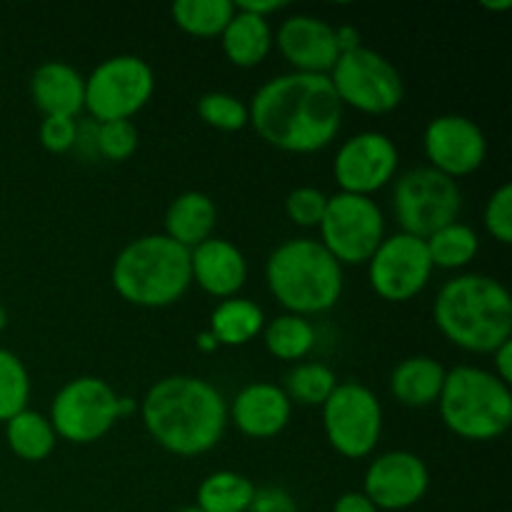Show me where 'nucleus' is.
Here are the masks:
<instances>
[{
    "label": "nucleus",
    "mask_w": 512,
    "mask_h": 512,
    "mask_svg": "<svg viewBox=\"0 0 512 512\" xmlns=\"http://www.w3.org/2000/svg\"><path fill=\"white\" fill-rule=\"evenodd\" d=\"M155 73L140 55H110L85 78V110L93 123L133 120L153 100Z\"/></svg>",
    "instance_id": "nucleus-10"
},
{
    "label": "nucleus",
    "mask_w": 512,
    "mask_h": 512,
    "mask_svg": "<svg viewBox=\"0 0 512 512\" xmlns=\"http://www.w3.org/2000/svg\"><path fill=\"white\" fill-rule=\"evenodd\" d=\"M5 443L13 450V455H18L25 463H43L53 455L58 435L48 415L25 408L5 423Z\"/></svg>",
    "instance_id": "nucleus-25"
},
{
    "label": "nucleus",
    "mask_w": 512,
    "mask_h": 512,
    "mask_svg": "<svg viewBox=\"0 0 512 512\" xmlns=\"http://www.w3.org/2000/svg\"><path fill=\"white\" fill-rule=\"evenodd\" d=\"M265 285L285 313L310 318L340 303L345 273L320 240L290 238L265 260Z\"/></svg>",
    "instance_id": "nucleus-4"
},
{
    "label": "nucleus",
    "mask_w": 512,
    "mask_h": 512,
    "mask_svg": "<svg viewBox=\"0 0 512 512\" xmlns=\"http://www.w3.org/2000/svg\"><path fill=\"white\" fill-rule=\"evenodd\" d=\"M433 323L465 353L490 355L512 338V298L498 278L460 273L433 300Z\"/></svg>",
    "instance_id": "nucleus-3"
},
{
    "label": "nucleus",
    "mask_w": 512,
    "mask_h": 512,
    "mask_svg": "<svg viewBox=\"0 0 512 512\" xmlns=\"http://www.w3.org/2000/svg\"><path fill=\"white\" fill-rule=\"evenodd\" d=\"M5 328H8V310H5V305L0 303V333H3Z\"/></svg>",
    "instance_id": "nucleus-45"
},
{
    "label": "nucleus",
    "mask_w": 512,
    "mask_h": 512,
    "mask_svg": "<svg viewBox=\"0 0 512 512\" xmlns=\"http://www.w3.org/2000/svg\"><path fill=\"white\" fill-rule=\"evenodd\" d=\"M220 45H223V55L228 58V63H233L235 68H258L260 63L268 60L275 45L273 25L270 20L235 8L233 18L220 33Z\"/></svg>",
    "instance_id": "nucleus-23"
},
{
    "label": "nucleus",
    "mask_w": 512,
    "mask_h": 512,
    "mask_svg": "<svg viewBox=\"0 0 512 512\" xmlns=\"http://www.w3.org/2000/svg\"><path fill=\"white\" fill-rule=\"evenodd\" d=\"M265 328V313L255 300L250 298H235L220 300L210 315V333L215 335L218 345H228V348H243V345L253 343L258 335H263Z\"/></svg>",
    "instance_id": "nucleus-24"
},
{
    "label": "nucleus",
    "mask_w": 512,
    "mask_h": 512,
    "mask_svg": "<svg viewBox=\"0 0 512 512\" xmlns=\"http://www.w3.org/2000/svg\"><path fill=\"white\" fill-rule=\"evenodd\" d=\"M445 365L430 355H410L400 360L388 378L390 395L405 408H430L438 405L445 383Z\"/></svg>",
    "instance_id": "nucleus-22"
},
{
    "label": "nucleus",
    "mask_w": 512,
    "mask_h": 512,
    "mask_svg": "<svg viewBox=\"0 0 512 512\" xmlns=\"http://www.w3.org/2000/svg\"><path fill=\"white\" fill-rule=\"evenodd\" d=\"M430 468L410 450H388L370 460L363 475V495L378 510H410L428 495Z\"/></svg>",
    "instance_id": "nucleus-16"
},
{
    "label": "nucleus",
    "mask_w": 512,
    "mask_h": 512,
    "mask_svg": "<svg viewBox=\"0 0 512 512\" xmlns=\"http://www.w3.org/2000/svg\"><path fill=\"white\" fill-rule=\"evenodd\" d=\"M245 512H298L293 495L283 488H260Z\"/></svg>",
    "instance_id": "nucleus-37"
},
{
    "label": "nucleus",
    "mask_w": 512,
    "mask_h": 512,
    "mask_svg": "<svg viewBox=\"0 0 512 512\" xmlns=\"http://www.w3.org/2000/svg\"><path fill=\"white\" fill-rule=\"evenodd\" d=\"M30 373L23 360L8 348H0V423H8L13 415L28 408Z\"/></svg>",
    "instance_id": "nucleus-31"
},
{
    "label": "nucleus",
    "mask_w": 512,
    "mask_h": 512,
    "mask_svg": "<svg viewBox=\"0 0 512 512\" xmlns=\"http://www.w3.org/2000/svg\"><path fill=\"white\" fill-rule=\"evenodd\" d=\"M335 40H338L340 55L350 53V50L360 48L363 45V38H360V30L355 25H338L335 28Z\"/></svg>",
    "instance_id": "nucleus-41"
},
{
    "label": "nucleus",
    "mask_w": 512,
    "mask_h": 512,
    "mask_svg": "<svg viewBox=\"0 0 512 512\" xmlns=\"http://www.w3.org/2000/svg\"><path fill=\"white\" fill-rule=\"evenodd\" d=\"M328 198L320 188L313 185H300V188L290 190L285 198V215L298 228H318L323 220L325 208H328Z\"/></svg>",
    "instance_id": "nucleus-34"
},
{
    "label": "nucleus",
    "mask_w": 512,
    "mask_h": 512,
    "mask_svg": "<svg viewBox=\"0 0 512 512\" xmlns=\"http://www.w3.org/2000/svg\"><path fill=\"white\" fill-rule=\"evenodd\" d=\"M135 410H138V403H135L133 398H128V395H120V398H118V413H120V420L128 418V415H133Z\"/></svg>",
    "instance_id": "nucleus-43"
},
{
    "label": "nucleus",
    "mask_w": 512,
    "mask_h": 512,
    "mask_svg": "<svg viewBox=\"0 0 512 512\" xmlns=\"http://www.w3.org/2000/svg\"><path fill=\"white\" fill-rule=\"evenodd\" d=\"M320 245L340 265H368L388 235V220L373 198L335 193L318 225Z\"/></svg>",
    "instance_id": "nucleus-11"
},
{
    "label": "nucleus",
    "mask_w": 512,
    "mask_h": 512,
    "mask_svg": "<svg viewBox=\"0 0 512 512\" xmlns=\"http://www.w3.org/2000/svg\"><path fill=\"white\" fill-rule=\"evenodd\" d=\"M233 13L230 0H178L170 8L173 23L193 38H220Z\"/></svg>",
    "instance_id": "nucleus-30"
},
{
    "label": "nucleus",
    "mask_w": 512,
    "mask_h": 512,
    "mask_svg": "<svg viewBox=\"0 0 512 512\" xmlns=\"http://www.w3.org/2000/svg\"><path fill=\"white\" fill-rule=\"evenodd\" d=\"M140 418L155 445L178 458L210 453L228 430V400L198 375H168L140 400Z\"/></svg>",
    "instance_id": "nucleus-2"
},
{
    "label": "nucleus",
    "mask_w": 512,
    "mask_h": 512,
    "mask_svg": "<svg viewBox=\"0 0 512 512\" xmlns=\"http://www.w3.org/2000/svg\"><path fill=\"white\" fill-rule=\"evenodd\" d=\"M425 245H428L433 268L443 270L468 268L480 253V238L475 233V228L468 223H460V220L435 230L430 238H425Z\"/></svg>",
    "instance_id": "nucleus-28"
},
{
    "label": "nucleus",
    "mask_w": 512,
    "mask_h": 512,
    "mask_svg": "<svg viewBox=\"0 0 512 512\" xmlns=\"http://www.w3.org/2000/svg\"><path fill=\"white\" fill-rule=\"evenodd\" d=\"M195 348L200 350V353H213V350H218V340H215V335L210 333V330H203V333L195 338Z\"/></svg>",
    "instance_id": "nucleus-42"
},
{
    "label": "nucleus",
    "mask_w": 512,
    "mask_h": 512,
    "mask_svg": "<svg viewBox=\"0 0 512 512\" xmlns=\"http://www.w3.org/2000/svg\"><path fill=\"white\" fill-rule=\"evenodd\" d=\"M175 512H200V510L195 508V505H188V508H180V510H175Z\"/></svg>",
    "instance_id": "nucleus-46"
},
{
    "label": "nucleus",
    "mask_w": 512,
    "mask_h": 512,
    "mask_svg": "<svg viewBox=\"0 0 512 512\" xmlns=\"http://www.w3.org/2000/svg\"><path fill=\"white\" fill-rule=\"evenodd\" d=\"M293 418V403L275 383H250L228 403V423L250 440H270L283 433Z\"/></svg>",
    "instance_id": "nucleus-18"
},
{
    "label": "nucleus",
    "mask_w": 512,
    "mask_h": 512,
    "mask_svg": "<svg viewBox=\"0 0 512 512\" xmlns=\"http://www.w3.org/2000/svg\"><path fill=\"white\" fill-rule=\"evenodd\" d=\"M393 215L400 233L430 238L435 230L455 223L463 213V190L458 180L445 178L438 170L413 168L395 178Z\"/></svg>",
    "instance_id": "nucleus-8"
},
{
    "label": "nucleus",
    "mask_w": 512,
    "mask_h": 512,
    "mask_svg": "<svg viewBox=\"0 0 512 512\" xmlns=\"http://www.w3.org/2000/svg\"><path fill=\"white\" fill-rule=\"evenodd\" d=\"M198 118L203 120L208 128L220 130V133H238V130L248 128L250 115L248 103L243 98L225 90H210L198 98Z\"/></svg>",
    "instance_id": "nucleus-32"
},
{
    "label": "nucleus",
    "mask_w": 512,
    "mask_h": 512,
    "mask_svg": "<svg viewBox=\"0 0 512 512\" xmlns=\"http://www.w3.org/2000/svg\"><path fill=\"white\" fill-rule=\"evenodd\" d=\"M138 150V128L133 120L95 123V153L110 163H123Z\"/></svg>",
    "instance_id": "nucleus-33"
},
{
    "label": "nucleus",
    "mask_w": 512,
    "mask_h": 512,
    "mask_svg": "<svg viewBox=\"0 0 512 512\" xmlns=\"http://www.w3.org/2000/svg\"><path fill=\"white\" fill-rule=\"evenodd\" d=\"M110 280L115 293L135 308H168L193 285L190 250L165 233L140 235L115 255Z\"/></svg>",
    "instance_id": "nucleus-5"
},
{
    "label": "nucleus",
    "mask_w": 512,
    "mask_h": 512,
    "mask_svg": "<svg viewBox=\"0 0 512 512\" xmlns=\"http://www.w3.org/2000/svg\"><path fill=\"white\" fill-rule=\"evenodd\" d=\"M400 168V150L388 133L363 130L340 143L333 158V178L338 193L373 198L395 180Z\"/></svg>",
    "instance_id": "nucleus-14"
},
{
    "label": "nucleus",
    "mask_w": 512,
    "mask_h": 512,
    "mask_svg": "<svg viewBox=\"0 0 512 512\" xmlns=\"http://www.w3.org/2000/svg\"><path fill=\"white\" fill-rule=\"evenodd\" d=\"M113 385L95 375L68 380L50 403V425L58 440L73 445H93L103 440L120 420Z\"/></svg>",
    "instance_id": "nucleus-12"
},
{
    "label": "nucleus",
    "mask_w": 512,
    "mask_h": 512,
    "mask_svg": "<svg viewBox=\"0 0 512 512\" xmlns=\"http://www.w3.org/2000/svg\"><path fill=\"white\" fill-rule=\"evenodd\" d=\"M423 153L428 168L458 180L478 173L488 158V138L473 118L445 113L430 120L423 130Z\"/></svg>",
    "instance_id": "nucleus-15"
},
{
    "label": "nucleus",
    "mask_w": 512,
    "mask_h": 512,
    "mask_svg": "<svg viewBox=\"0 0 512 512\" xmlns=\"http://www.w3.org/2000/svg\"><path fill=\"white\" fill-rule=\"evenodd\" d=\"M40 145H43L48 153L63 155L70 153L75 148V140H78V118H60V115H48L43 118L38 130Z\"/></svg>",
    "instance_id": "nucleus-36"
},
{
    "label": "nucleus",
    "mask_w": 512,
    "mask_h": 512,
    "mask_svg": "<svg viewBox=\"0 0 512 512\" xmlns=\"http://www.w3.org/2000/svg\"><path fill=\"white\" fill-rule=\"evenodd\" d=\"M340 105L328 75L283 73L255 90L248 103L253 130L270 148L313 155L328 148L343 128Z\"/></svg>",
    "instance_id": "nucleus-1"
},
{
    "label": "nucleus",
    "mask_w": 512,
    "mask_h": 512,
    "mask_svg": "<svg viewBox=\"0 0 512 512\" xmlns=\"http://www.w3.org/2000/svg\"><path fill=\"white\" fill-rule=\"evenodd\" d=\"M255 485L248 475L235 470H215L205 475L195 493L200 512H245L255 498Z\"/></svg>",
    "instance_id": "nucleus-27"
},
{
    "label": "nucleus",
    "mask_w": 512,
    "mask_h": 512,
    "mask_svg": "<svg viewBox=\"0 0 512 512\" xmlns=\"http://www.w3.org/2000/svg\"><path fill=\"white\" fill-rule=\"evenodd\" d=\"M30 98L43 118H78L85 110V78L65 60H45L30 75Z\"/></svg>",
    "instance_id": "nucleus-20"
},
{
    "label": "nucleus",
    "mask_w": 512,
    "mask_h": 512,
    "mask_svg": "<svg viewBox=\"0 0 512 512\" xmlns=\"http://www.w3.org/2000/svg\"><path fill=\"white\" fill-rule=\"evenodd\" d=\"M263 343L273 358L295 365L303 363L313 353L315 343H318V330L310 323V318L283 313L273 320H265Z\"/></svg>",
    "instance_id": "nucleus-26"
},
{
    "label": "nucleus",
    "mask_w": 512,
    "mask_h": 512,
    "mask_svg": "<svg viewBox=\"0 0 512 512\" xmlns=\"http://www.w3.org/2000/svg\"><path fill=\"white\" fill-rule=\"evenodd\" d=\"M215 225H218V208L203 190H185L175 195L163 218L165 235L185 250L198 248L200 243L213 238Z\"/></svg>",
    "instance_id": "nucleus-21"
},
{
    "label": "nucleus",
    "mask_w": 512,
    "mask_h": 512,
    "mask_svg": "<svg viewBox=\"0 0 512 512\" xmlns=\"http://www.w3.org/2000/svg\"><path fill=\"white\" fill-rule=\"evenodd\" d=\"M328 78L340 105L365 115L393 113L405 98L403 75L393 60L365 45L340 55Z\"/></svg>",
    "instance_id": "nucleus-9"
},
{
    "label": "nucleus",
    "mask_w": 512,
    "mask_h": 512,
    "mask_svg": "<svg viewBox=\"0 0 512 512\" xmlns=\"http://www.w3.org/2000/svg\"><path fill=\"white\" fill-rule=\"evenodd\" d=\"M483 225L500 245L512 243V185L503 183L490 193L483 208Z\"/></svg>",
    "instance_id": "nucleus-35"
},
{
    "label": "nucleus",
    "mask_w": 512,
    "mask_h": 512,
    "mask_svg": "<svg viewBox=\"0 0 512 512\" xmlns=\"http://www.w3.org/2000/svg\"><path fill=\"white\" fill-rule=\"evenodd\" d=\"M333 512H380L363 495V490H350V493H343L338 500H335Z\"/></svg>",
    "instance_id": "nucleus-39"
},
{
    "label": "nucleus",
    "mask_w": 512,
    "mask_h": 512,
    "mask_svg": "<svg viewBox=\"0 0 512 512\" xmlns=\"http://www.w3.org/2000/svg\"><path fill=\"white\" fill-rule=\"evenodd\" d=\"M338 385V375L330 365L318 363V360H303L295 363L285 373V380L280 388L285 390L288 400L293 405H308V408H320L330 393Z\"/></svg>",
    "instance_id": "nucleus-29"
},
{
    "label": "nucleus",
    "mask_w": 512,
    "mask_h": 512,
    "mask_svg": "<svg viewBox=\"0 0 512 512\" xmlns=\"http://www.w3.org/2000/svg\"><path fill=\"white\" fill-rule=\"evenodd\" d=\"M235 8L245 10V13L250 15H258V18L270 20V15L285 10L288 8V3H283V0H243V3H235Z\"/></svg>",
    "instance_id": "nucleus-40"
},
{
    "label": "nucleus",
    "mask_w": 512,
    "mask_h": 512,
    "mask_svg": "<svg viewBox=\"0 0 512 512\" xmlns=\"http://www.w3.org/2000/svg\"><path fill=\"white\" fill-rule=\"evenodd\" d=\"M485 10L490 13H505V10L512 8V0H500V3H483Z\"/></svg>",
    "instance_id": "nucleus-44"
},
{
    "label": "nucleus",
    "mask_w": 512,
    "mask_h": 512,
    "mask_svg": "<svg viewBox=\"0 0 512 512\" xmlns=\"http://www.w3.org/2000/svg\"><path fill=\"white\" fill-rule=\"evenodd\" d=\"M275 48L293 73L328 75L338 63L340 50L335 25L313 13H293L275 30Z\"/></svg>",
    "instance_id": "nucleus-17"
},
{
    "label": "nucleus",
    "mask_w": 512,
    "mask_h": 512,
    "mask_svg": "<svg viewBox=\"0 0 512 512\" xmlns=\"http://www.w3.org/2000/svg\"><path fill=\"white\" fill-rule=\"evenodd\" d=\"M325 440L345 460H363L383 438L385 413L378 395L360 380L338 383L320 405Z\"/></svg>",
    "instance_id": "nucleus-7"
},
{
    "label": "nucleus",
    "mask_w": 512,
    "mask_h": 512,
    "mask_svg": "<svg viewBox=\"0 0 512 512\" xmlns=\"http://www.w3.org/2000/svg\"><path fill=\"white\" fill-rule=\"evenodd\" d=\"M433 270L425 240L398 230L368 260V283L385 303H408L428 288Z\"/></svg>",
    "instance_id": "nucleus-13"
},
{
    "label": "nucleus",
    "mask_w": 512,
    "mask_h": 512,
    "mask_svg": "<svg viewBox=\"0 0 512 512\" xmlns=\"http://www.w3.org/2000/svg\"><path fill=\"white\" fill-rule=\"evenodd\" d=\"M493 370L490 373L495 375L498 380H503L505 385L512 383V338L505 340L500 348H495L493 353Z\"/></svg>",
    "instance_id": "nucleus-38"
},
{
    "label": "nucleus",
    "mask_w": 512,
    "mask_h": 512,
    "mask_svg": "<svg viewBox=\"0 0 512 512\" xmlns=\"http://www.w3.org/2000/svg\"><path fill=\"white\" fill-rule=\"evenodd\" d=\"M438 413L455 438L493 443L512 425L510 385L478 365H455L445 373Z\"/></svg>",
    "instance_id": "nucleus-6"
},
{
    "label": "nucleus",
    "mask_w": 512,
    "mask_h": 512,
    "mask_svg": "<svg viewBox=\"0 0 512 512\" xmlns=\"http://www.w3.org/2000/svg\"><path fill=\"white\" fill-rule=\"evenodd\" d=\"M193 283L210 298H235L248 283V260L243 250L225 238H208L190 250Z\"/></svg>",
    "instance_id": "nucleus-19"
}]
</instances>
